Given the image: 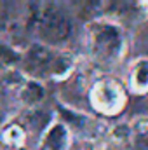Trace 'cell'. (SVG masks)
I'll use <instances>...</instances> for the list:
<instances>
[{"mask_svg": "<svg viewBox=\"0 0 148 150\" xmlns=\"http://www.w3.org/2000/svg\"><path fill=\"white\" fill-rule=\"evenodd\" d=\"M87 38H89V47L94 58L105 63H113L120 58L124 51V37L118 26L99 21L92 23L87 28Z\"/></svg>", "mask_w": 148, "mask_h": 150, "instance_id": "cell-1", "label": "cell"}, {"mask_svg": "<svg viewBox=\"0 0 148 150\" xmlns=\"http://www.w3.org/2000/svg\"><path fill=\"white\" fill-rule=\"evenodd\" d=\"M129 84L134 93H148V59H140L132 67Z\"/></svg>", "mask_w": 148, "mask_h": 150, "instance_id": "cell-4", "label": "cell"}, {"mask_svg": "<svg viewBox=\"0 0 148 150\" xmlns=\"http://www.w3.org/2000/svg\"><path fill=\"white\" fill-rule=\"evenodd\" d=\"M45 142H47V149L63 150L65 145H66V142H68V134H66V131H65L61 126H56V127H52V129L49 131Z\"/></svg>", "mask_w": 148, "mask_h": 150, "instance_id": "cell-6", "label": "cell"}, {"mask_svg": "<svg viewBox=\"0 0 148 150\" xmlns=\"http://www.w3.org/2000/svg\"><path fill=\"white\" fill-rule=\"evenodd\" d=\"M91 103L94 105L96 110L111 115L117 113L125 103V94L124 89L117 80L111 79H103L94 84L91 91Z\"/></svg>", "mask_w": 148, "mask_h": 150, "instance_id": "cell-2", "label": "cell"}, {"mask_svg": "<svg viewBox=\"0 0 148 150\" xmlns=\"http://www.w3.org/2000/svg\"><path fill=\"white\" fill-rule=\"evenodd\" d=\"M9 150H19V149H14V147H11V149H9Z\"/></svg>", "mask_w": 148, "mask_h": 150, "instance_id": "cell-8", "label": "cell"}, {"mask_svg": "<svg viewBox=\"0 0 148 150\" xmlns=\"http://www.w3.org/2000/svg\"><path fill=\"white\" fill-rule=\"evenodd\" d=\"M38 32L47 42H63L70 33V21L68 18L56 7H45L40 12L37 21Z\"/></svg>", "mask_w": 148, "mask_h": 150, "instance_id": "cell-3", "label": "cell"}, {"mask_svg": "<svg viewBox=\"0 0 148 150\" xmlns=\"http://www.w3.org/2000/svg\"><path fill=\"white\" fill-rule=\"evenodd\" d=\"M4 142H5V143H9L11 147L18 149V147L23 143V131H21L19 127H16V126L9 127V129L4 133Z\"/></svg>", "mask_w": 148, "mask_h": 150, "instance_id": "cell-7", "label": "cell"}, {"mask_svg": "<svg viewBox=\"0 0 148 150\" xmlns=\"http://www.w3.org/2000/svg\"><path fill=\"white\" fill-rule=\"evenodd\" d=\"M19 96H21V100H23L26 105H35L38 101H42V98H44V89H42V86H38L37 82H26V84L21 87Z\"/></svg>", "mask_w": 148, "mask_h": 150, "instance_id": "cell-5", "label": "cell"}]
</instances>
